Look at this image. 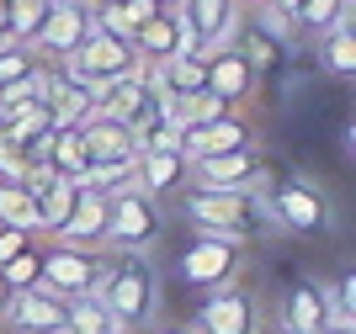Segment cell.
I'll return each mask as SVG.
<instances>
[{
  "label": "cell",
  "mask_w": 356,
  "mask_h": 334,
  "mask_svg": "<svg viewBox=\"0 0 356 334\" xmlns=\"http://www.w3.org/2000/svg\"><path fill=\"white\" fill-rule=\"evenodd\" d=\"M96 303L106 308L112 329H149L154 313H160V281H154V265L144 255H112L102 260V276H96Z\"/></svg>",
  "instance_id": "6da1fadb"
},
{
  "label": "cell",
  "mask_w": 356,
  "mask_h": 334,
  "mask_svg": "<svg viewBox=\"0 0 356 334\" xmlns=\"http://www.w3.org/2000/svg\"><path fill=\"white\" fill-rule=\"evenodd\" d=\"M176 197H181V218L192 223L197 233H213V239H229V244H250V239H266L271 233L255 191L192 186V191H176Z\"/></svg>",
  "instance_id": "7a4b0ae2"
},
{
  "label": "cell",
  "mask_w": 356,
  "mask_h": 334,
  "mask_svg": "<svg viewBox=\"0 0 356 334\" xmlns=\"http://www.w3.org/2000/svg\"><path fill=\"white\" fill-rule=\"evenodd\" d=\"M261 212L282 233H325L330 228V191L303 181V175H287V181H271L261 191Z\"/></svg>",
  "instance_id": "3957f363"
},
{
  "label": "cell",
  "mask_w": 356,
  "mask_h": 334,
  "mask_svg": "<svg viewBox=\"0 0 356 334\" xmlns=\"http://www.w3.org/2000/svg\"><path fill=\"white\" fill-rule=\"evenodd\" d=\"M112 197V212H106V239L118 255H149L160 244V202L138 186H122V191H106Z\"/></svg>",
  "instance_id": "277c9868"
},
{
  "label": "cell",
  "mask_w": 356,
  "mask_h": 334,
  "mask_svg": "<svg viewBox=\"0 0 356 334\" xmlns=\"http://www.w3.org/2000/svg\"><path fill=\"white\" fill-rule=\"evenodd\" d=\"M186 32L197 37V58H213L223 48H234L239 27H245V6L234 0H176Z\"/></svg>",
  "instance_id": "5b68a950"
},
{
  "label": "cell",
  "mask_w": 356,
  "mask_h": 334,
  "mask_svg": "<svg viewBox=\"0 0 356 334\" xmlns=\"http://www.w3.org/2000/svg\"><path fill=\"white\" fill-rule=\"evenodd\" d=\"M239 249H245V244H229V239L197 233L192 244L181 249L176 271H181V281H186V287H202V292H213V287H229V281L239 276Z\"/></svg>",
  "instance_id": "8992f818"
},
{
  "label": "cell",
  "mask_w": 356,
  "mask_h": 334,
  "mask_svg": "<svg viewBox=\"0 0 356 334\" xmlns=\"http://www.w3.org/2000/svg\"><path fill=\"white\" fill-rule=\"evenodd\" d=\"M192 186H223V191H261L271 186V175L261 170V154L255 144H239L229 154H208V160L192 165Z\"/></svg>",
  "instance_id": "52a82bcc"
},
{
  "label": "cell",
  "mask_w": 356,
  "mask_h": 334,
  "mask_svg": "<svg viewBox=\"0 0 356 334\" xmlns=\"http://www.w3.org/2000/svg\"><path fill=\"white\" fill-rule=\"evenodd\" d=\"M102 276V255H90V249H74V244H54L38 255V281L54 287L59 297H80V292L96 287Z\"/></svg>",
  "instance_id": "ba28073f"
},
{
  "label": "cell",
  "mask_w": 356,
  "mask_h": 334,
  "mask_svg": "<svg viewBox=\"0 0 356 334\" xmlns=\"http://www.w3.org/2000/svg\"><path fill=\"white\" fill-rule=\"evenodd\" d=\"M134 43H122V37H112V32L90 27L86 37H80V48L70 53V69L86 80V85H102V80H118L122 69H134Z\"/></svg>",
  "instance_id": "9c48e42d"
},
{
  "label": "cell",
  "mask_w": 356,
  "mask_h": 334,
  "mask_svg": "<svg viewBox=\"0 0 356 334\" xmlns=\"http://www.w3.org/2000/svg\"><path fill=\"white\" fill-rule=\"evenodd\" d=\"M170 53H197V37L186 32L176 6H160L149 22L134 27V58L138 64H160V58H170Z\"/></svg>",
  "instance_id": "30bf717a"
},
{
  "label": "cell",
  "mask_w": 356,
  "mask_h": 334,
  "mask_svg": "<svg viewBox=\"0 0 356 334\" xmlns=\"http://www.w3.org/2000/svg\"><path fill=\"white\" fill-rule=\"evenodd\" d=\"M86 32H90V0H54L48 16H43V27H38V37H32V53L70 58Z\"/></svg>",
  "instance_id": "8fae6325"
},
{
  "label": "cell",
  "mask_w": 356,
  "mask_h": 334,
  "mask_svg": "<svg viewBox=\"0 0 356 334\" xmlns=\"http://www.w3.org/2000/svg\"><path fill=\"white\" fill-rule=\"evenodd\" d=\"M255 303H250V292H239V287H213L208 292V303L197 308V324L192 334H255Z\"/></svg>",
  "instance_id": "7c38bea8"
},
{
  "label": "cell",
  "mask_w": 356,
  "mask_h": 334,
  "mask_svg": "<svg viewBox=\"0 0 356 334\" xmlns=\"http://www.w3.org/2000/svg\"><path fill=\"white\" fill-rule=\"evenodd\" d=\"M6 329L11 334H54L64 329V297L54 287H27V292H11V308H6Z\"/></svg>",
  "instance_id": "4fadbf2b"
},
{
  "label": "cell",
  "mask_w": 356,
  "mask_h": 334,
  "mask_svg": "<svg viewBox=\"0 0 356 334\" xmlns=\"http://www.w3.org/2000/svg\"><path fill=\"white\" fill-rule=\"evenodd\" d=\"M186 181H192V165H186L181 149H138L134 154V186L149 191L154 202L186 191Z\"/></svg>",
  "instance_id": "5bb4252c"
},
{
  "label": "cell",
  "mask_w": 356,
  "mask_h": 334,
  "mask_svg": "<svg viewBox=\"0 0 356 334\" xmlns=\"http://www.w3.org/2000/svg\"><path fill=\"white\" fill-rule=\"evenodd\" d=\"M239 144H255V133H250V122H239L234 112L218 117V122H192V128H181V138H176L186 165L208 160V154H229V149H239Z\"/></svg>",
  "instance_id": "9a60e30c"
},
{
  "label": "cell",
  "mask_w": 356,
  "mask_h": 334,
  "mask_svg": "<svg viewBox=\"0 0 356 334\" xmlns=\"http://www.w3.org/2000/svg\"><path fill=\"white\" fill-rule=\"evenodd\" d=\"M106 212H112V197L106 191H90L80 186L74 191V207H70V218L59 223V244H74V249H96L106 239Z\"/></svg>",
  "instance_id": "2e32d148"
},
{
  "label": "cell",
  "mask_w": 356,
  "mask_h": 334,
  "mask_svg": "<svg viewBox=\"0 0 356 334\" xmlns=\"http://www.w3.org/2000/svg\"><path fill=\"white\" fill-rule=\"evenodd\" d=\"M202 69H208V80L202 85L213 90V96H223V101H250V90H255V80L261 74L245 64V53L239 48H223V53H213V58H202Z\"/></svg>",
  "instance_id": "e0dca14e"
},
{
  "label": "cell",
  "mask_w": 356,
  "mask_h": 334,
  "mask_svg": "<svg viewBox=\"0 0 356 334\" xmlns=\"http://www.w3.org/2000/svg\"><path fill=\"white\" fill-rule=\"evenodd\" d=\"M80 138H86L90 165H134V154H138V138L122 122H106V117H86Z\"/></svg>",
  "instance_id": "ac0fdd59"
},
{
  "label": "cell",
  "mask_w": 356,
  "mask_h": 334,
  "mask_svg": "<svg viewBox=\"0 0 356 334\" xmlns=\"http://www.w3.org/2000/svg\"><path fill=\"white\" fill-rule=\"evenodd\" d=\"M282 324L293 334H319L325 329V281H293V292H287L282 303Z\"/></svg>",
  "instance_id": "d6986e66"
},
{
  "label": "cell",
  "mask_w": 356,
  "mask_h": 334,
  "mask_svg": "<svg viewBox=\"0 0 356 334\" xmlns=\"http://www.w3.org/2000/svg\"><path fill=\"white\" fill-rule=\"evenodd\" d=\"M319 69L330 80H351L356 74V27L351 22H335V27L319 37Z\"/></svg>",
  "instance_id": "ffe728a7"
},
{
  "label": "cell",
  "mask_w": 356,
  "mask_h": 334,
  "mask_svg": "<svg viewBox=\"0 0 356 334\" xmlns=\"http://www.w3.org/2000/svg\"><path fill=\"white\" fill-rule=\"evenodd\" d=\"M48 165L64 175V181H80L90 165L86 154V138H80V128H54V144H48Z\"/></svg>",
  "instance_id": "44dd1931"
},
{
  "label": "cell",
  "mask_w": 356,
  "mask_h": 334,
  "mask_svg": "<svg viewBox=\"0 0 356 334\" xmlns=\"http://www.w3.org/2000/svg\"><path fill=\"white\" fill-rule=\"evenodd\" d=\"M74 181H48L43 191H38V197H32V202H38V233H59V223L70 218V207H74Z\"/></svg>",
  "instance_id": "7402d4cb"
},
{
  "label": "cell",
  "mask_w": 356,
  "mask_h": 334,
  "mask_svg": "<svg viewBox=\"0 0 356 334\" xmlns=\"http://www.w3.org/2000/svg\"><path fill=\"white\" fill-rule=\"evenodd\" d=\"M48 6H54V0H6V43L32 48V37H38V27H43Z\"/></svg>",
  "instance_id": "603a6c76"
},
{
  "label": "cell",
  "mask_w": 356,
  "mask_h": 334,
  "mask_svg": "<svg viewBox=\"0 0 356 334\" xmlns=\"http://www.w3.org/2000/svg\"><path fill=\"white\" fill-rule=\"evenodd\" d=\"M0 228L38 233V202H32V191L16 186V181H0Z\"/></svg>",
  "instance_id": "cb8c5ba5"
},
{
  "label": "cell",
  "mask_w": 356,
  "mask_h": 334,
  "mask_svg": "<svg viewBox=\"0 0 356 334\" xmlns=\"http://www.w3.org/2000/svg\"><path fill=\"white\" fill-rule=\"evenodd\" d=\"M64 329L70 334H106L112 319L106 308L96 303V292H80V297H64Z\"/></svg>",
  "instance_id": "d4e9b609"
},
{
  "label": "cell",
  "mask_w": 356,
  "mask_h": 334,
  "mask_svg": "<svg viewBox=\"0 0 356 334\" xmlns=\"http://www.w3.org/2000/svg\"><path fill=\"white\" fill-rule=\"evenodd\" d=\"M245 27H255L266 43L282 48V53L293 48V37H298V32H293V16L277 11V6H245Z\"/></svg>",
  "instance_id": "484cf974"
},
{
  "label": "cell",
  "mask_w": 356,
  "mask_h": 334,
  "mask_svg": "<svg viewBox=\"0 0 356 334\" xmlns=\"http://www.w3.org/2000/svg\"><path fill=\"white\" fill-rule=\"evenodd\" d=\"M234 48L245 53V64H250L255 74H266V69H277V58H282V48L277 43H266L255 27H239V37H234Z\"/></svg>",
  "instance_id": "4316f807"
},
{
  "label": "cell",
  "mask_w": 356,
  "mask_h": 334,
  "mask_svg": "<svg viewBox=\"0 0 356 334\" xmlns=\"http://www.w3.org/2000/svg\"><path fill=\"white\" fill-rule=\"evenodd\" d=\"M0 276H6V287L11 292H27V287H38V249H22V255H11V260L0 265Z\"/></svg>",
  "instance_id": "83f0119b"
},
{
  "label": "cell",
  "mask_w": 356,
  "mask_h": 334,
  "mask_svg": "<svg viewBox=\"0 0 356 334\" xmlns=\"http://www.w3.org/2000/svg\"><path fill=\"white\" fill-rule=\"evenodd\" d=\"M32 64H38V58H32V48H22V43H0V85L22 80Z\"/></svg>",
  "instance_id": "f1b7e54d"
},
{
  "label": "cell",
  "mask_w": 356,
  "mask_h": 334,
  "mask_svg": "<svg viewBox=\"0 0 356 334\" xmlns=\"http://www.w3.org/2000/svg\"><path fill=\"white\" fill-rule=\"evenodd\" d=\"M22 175H27V160H22V149L11 138H0V181H16L22 186Z\"/></svg>",
  "instance_id": "f546056e"
},
{
  "label": "cell",
  "mask_w": 356,
  "mask_h": 334,
  "mask_svg": "<svg viewBox=\"0 0 356 334\" xmlns=\"http://www.w3.org/2000/svg\"><path fill=\"white\" fill-rule=\"evenodd\" d=\"M27 244H32V233H22V228H0V265L11 260V255H22Z\"/></svg>",
  "instance_id": "4dcf8cb0"
},
{
  "label": "cell",
  "mask_w": 356,
  "mask_h": 334,
  "mask_svg": "<svg viewBox=\"0 0 356 334\" xmlns=\"http://www.w3.org/2000/svg\"><path fill=\"white\" fill-rule=\"evenodd\" d=\"M6 308H11V287H6V276H0V319H6Z\"/></svg>",
  "instance_id": "1f68e13d"
},
{
  "label": "cell",
  "mask_w": 356,
  "mask_h": 334,
  "mask_svg": "<svg viewBox=\"0 0 356 334\" xmlns=\"http://www.w3.org/2000/svg\"><path fill=\"white\" fill-rule=\"evenodd\" d=\"M0 43H6V0H0Z\"/></svg>",
  "instance_id": "d6a6232c"
},
{
  "label": "cell",
  "mask_w": 356,
  "mask_h": 334,
  "mask_svg": "<svg viewBox=\"0 0 356 334\" xmlns=\"http://www.w3.org/2000/svg\"><path fill=\"white\" fill-rule=\"evenodd\" d=\"M271 334H293V329H287V324H282V319H277V329H271Z\"/></svg>",
  "instance_id": "836d02e7"
},
{
  "label": "cell",
  "mask_w": 356,
  "mask_h": 334,
  "mask_svg": "<svg viewBox=\"0 0 356 334\" xmlns=\"http://www.w3.org/2000/svg\"><path fill=\"white\" fill-rule=\"evenodd\" d=\"M319 334H356V329H319Z\"/></svg>",
  "instance_id": "e575fe53"
},
{
  "label": "cell",
  "mask_w": 356,
  "mask_h": 334,
  "mask_svg": "<svg viewBox=\"0 0 356 334\" xmlns=\"http://www.w3.org/2000/svg\"><path fill=\"white\" fill-rule=\"evenodd\" d=\"M160 334H186V329H160Z\"/></svg>",
  "instance_id": "d590c367"
},
{
  "label": "cell",
  "mask_w": 356,
  "mask_h": 334,
  "mask_svg": "<svg viewBox=\"0 0 356 334\" xmlns=\"http://www.w3.org/2000/svg\"><path fill=\"white\" fill-rule=\"evenodd\" d=\"M106 334H128V329H106Z\"/></svg>",
  "instance_id": "8d00e7d4"
},
{
  "label": "cell",
  "mask_w": 356,
  "mask_h": 334,
  "mask_svg": "<svg viewBox=\"0 0 356 334\" xmlns=\"http://www.w3.org/2000/svg\"><path fill=\"white\" fill-rule=\"evenodd\" d=\"M160 6H176V0H160Z\"/></svg>",
  "instance_id": "74e56055"
},
{
  "label": "cell",
  "mask_w": 356,
  "mask_h": 334,
  "mask_svg": "<svg viewBox=\"0 0 356 334\" xmlns=\"http://www.w3.org/2000/svg\"><path fill=\"white\" fill-rule=\"evenodd\" d=\"M234 6H245V0H234Z\"/></svg>",
  "instance_id": "f35d334b"
}]
</instances>
